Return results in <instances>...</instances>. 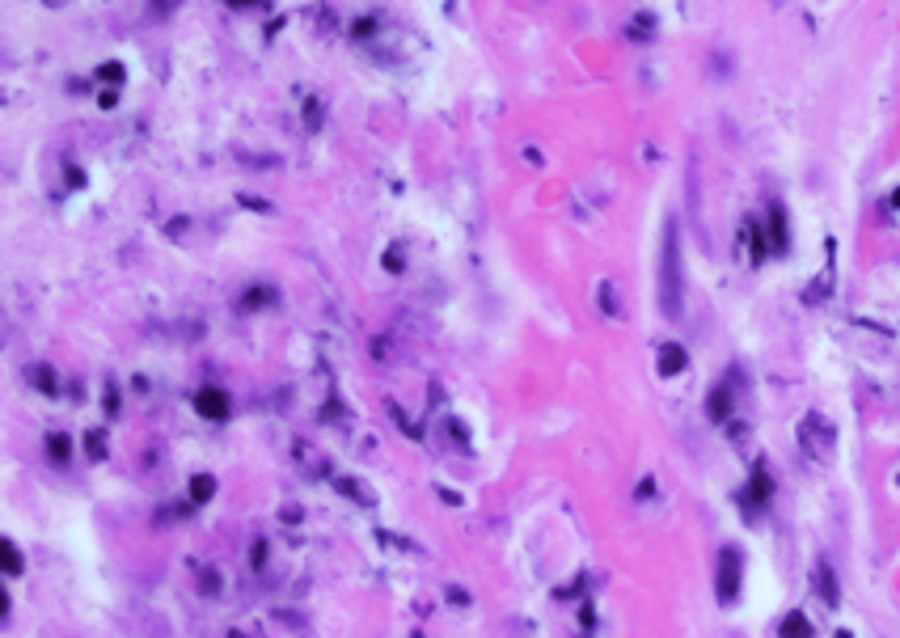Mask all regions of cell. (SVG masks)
<instances>
[{"label": "cell", "instance_id": "6da1fadb", "mask_svg": "<svg viewBox=\"0 0 900 638\" xmlns=\"http://www.w3.org/2000/svg\"><path fill=\"white\" fill-rule=\"evenodd\" d=\"M799 444L816 457V461H825L829 453H833V427L825 423V419H803V427H799Z\"/></svg>", "mask_w": 900, "mask_h": 638}, {"label": "cell", "instance_id": "7a4b0ae2", "mask_svg": "<svg viewBox=\"0 0 900 638\" xmlns=\"http://www.w3.org/2000/svg\"><path fill=\"white\" fill-rule=\"evenodd\" d=\"M736 596V554H723V601Z\"/></svg>", "mask_w": 900, "mask_h": 638}, {"label": "cell", "instance_id": "3957f363", "mask_svg": "<svg viewBox=\"0 0 900 638\" xmlns=\"http://www.w3.org/2000/svg\"><path fill=\"white\" fill-rule=\"evenodd\" d=\"M782 638H812V630H808V622H803L799 613H791L786 626H782Z\"/></svg>", "mask_w": 900, "mask_h": 638}, {"label": "cell", "instance_id": "277c9868", "mask_svg": "<svg viewBox=\"0 0 900 638\" xmlns=\"http://www.w3.org/2000/svg\"><path fill=\"white\" fill-rule=\"evenodd\" d=\"M199 410H207V415L220 419V415H224V398H220V393H203V398H199Z\"/></svg>", "mask_w": 900, "mask_h": 638}, {"label": "cell", "instance_id": "5b68a950", "mask_svg": "<svg viewBox=\"0 0 900 638\" xmlns=\"http://www.w3.org/2000/svg\"><path fill=\"white\" fill-rule=\"evenodd\" d=\"M664 355H668V360H664V368H668V372H672V368H681V351H676V347H668Z\"/></svg>", "mask_w": 900, "mask_h": 638}]
</instances>
